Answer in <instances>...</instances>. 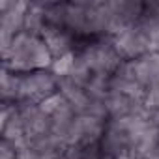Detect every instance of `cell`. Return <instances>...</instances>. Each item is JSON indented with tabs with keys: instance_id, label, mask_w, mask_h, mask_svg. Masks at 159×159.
<instances>
[{
	"instance_id": "2",
	"label": "cell",
	"mask_w": 159,
	"mask_h": 159,
	"mask_svg": "<svg viewBox=\"0 0 159 159\" xmlns=\"http://www.w3.org/2000/svg\"><path fill=\"white\" fill-rule=\"evenodd\" d=\"M79 58H81L92 71V75H107L111 77L120 64L124 62V58L120 56V52L114 47V41L111 36H101L90 43H86L84 47H81L77 51Z\"/></svg>"
},
{
	"instance_id": "3",
	"label": "cell",
	"mask_w": 159,
	"mask_h": 159,
	"mask_svg": "<svg viewBox=\"0 0 159 159\" xmlns=\"http://www.w3.org/2000/svg\"><path fill=\"white\" fill-rule=\"evenodd\" d=\"M58 92V79L51 69H38L30 73H21L19 81V101H43Z\"/></svg>"
},
{
	"instance_id": "6",
	"label": "cell",
	"mask_w": 159,
	"mask_h": 159,
	"mask_svg": "<svg viewBox=\"0 0 159 159\" xmlns=\"http://www.w3.org/2000/svg\"><path fill=\"white\" fill-rule=\"evenodd\" d=\"M45 45L49 47V51L52 52V56H62L67 52H73L75 47V36L67 30V28H60V26H49L43 30L41 34Z\"/></svg>"
},
{
	"instance_id": "8",
	"label": "cell",
	"mask_w": 159,
	"mask_h": 159,
	"mask_svg": "<svg viewBox=\"0 0 159 159\" xmlns=\"http://www.w3.org/2000/svg\"><path fill=\"white\" fill-rule=\"evenodd\" d=\"M0 159H19L15 146H11L10 142L2 140V144H0Z\"/></svg>"
},
{
	"instance_id": "5",
	"label": "cell",
	"mask_w": 159,
	"mask_h": 159,
	"mask_svg": "<svg viewBox=\"0 0 159 159\" xmlns=\"http://www.w3.org/2000/svg\"><path fill=\"white\" fill-rule=\"evenodd\" d=\"M112 41L124 60H137V58L152 52V45L148 43L146 36L142 34V30L139 28L137 23L116 32L112 36Z\"/></svg>"
},
{
	"instance_id": "1",
	"label": "cell",
	"mask_w": 159,
	"mask_h": 159,
	"mask_svg": "<svg viewBox=\"0 0 159 159\" xmlns=\"http://www.w3.org/2000/svg\"><path fill=\"white\" fill-rule=\"evenodd\" d=\"M2 66L15 73H30L38 69H51L54 56L41 36L21 32L13 38L10 47L2 51Z\"/></svg>"
},
{
	"instance_id": "7",
	"label": "cell",
	"mask_w": 159,
	"mask_h": 159,
	"mask_svg": "<svg viewBox=\"0 0 159 159\" xmlns=\"http://www.w3.org/2000/svg\"><path fill=\"white\" fill-rule=\"evenodd\" d=\"M75 60H77V51L73 52H67V54H62V56H56L52 60V66H51V71L56 79H66L71 75L73 67H75Z\"/></svg>"
},
{
	"instance_id": "9",
	"label": "cell",
	"mask_w": 159,
	"mask_h": 159,
	"mask_svg": "<svg viewBox=\"0 0 159 159\" xmlns=\"http://www.w3.org/2000/svg\"><path fill=\"white\" fill-rule=\"evenodd\" d=\"M135 159H159V144L153 150H150V152H146V153H142V155H139Z\"/></svg>"
},
{
	"instance_id": "10",
	"label": "cell",
	"mask_w": 159,
	"mask_h": 159,
	"mask_svg": "<svg viewBox=\"0 0 159 159\" xmlns=\"http://www.w3.org/2000/svg\"><path fill=\"white\" fill-rule=\"evenodd\" d=\"M114 159H131L129 155H120V157H114Z\"/></svg>"
},
{
	"instance_id": "4",
	"label": "cell",
	"mask_w": 159,
	"mask_h": 159,
	"mask_svg": "<svg viewBox=\"0 0 159 159\" xmlns=\"http://www.w3.org/2000/svg\"><path fill=\"white\" fill-rule=\"evenodd\" d=\"M30 2L2 0L0 2V51H6L13 38L25 32V21Z\"/></svg>"
}]
</instances>
